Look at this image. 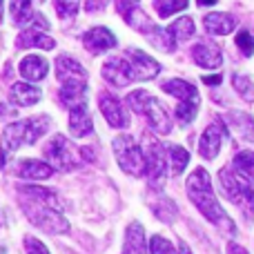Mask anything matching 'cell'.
<instances>
[{"label":"cell","instance_id":"obj_1","mask_svg":"<svg viewBox=\"0 0 254 254\" xmlns=\"http://www.w3.org/2000/svg\"><path fill=\"white\" fill-rule=\"evenodd\" d=\"M188 196L210 223L219 225V228H225L228 232H234V230H237L232 223V219L225 214V210L219 205V201H216L210 174H207L203 167H196V170L188 176Z\"/></svg>","mask_w":254,"mask_h":254},{"label":"cell","instance_id":"obj_2","mask_svg":"<svg viewBox=\"0 0 254 254\" xmlns=\"http://www.w3.org/2000/svg\"><path fill=\"white\" fill-rule=\"evenodd\" d=\"M47 129H49V119L45 114H38V116H34V119L16 121V123L4 127L2 149L4 152H16L22 145H34Z\"/></svg>","mask_w":254,"mask_h":254},{"label":"cell","instance_id":"obj_3","mask_svg":"<svg viewBox=\"0 0 254 254\" xmlns=\"http://www.w3.org/2000/svg\"><path fill=\"white\" fill-rule=\"evenodd\" d=\"M127 105L131 107V112L143 114L154 131H158V134H170L172 131L170 112H167L152 94L143 92V89H136V92H131L129 96H127Z\"/></svg>","mask_w":254,"mask_h":254},{"label":"cell","instance_id":"obj_4","mask_svg":"<svg viewBox=\"0 0 254 254\" xmlns=\"http://www.w3.org/2000/svg\"><path fill=\"white\" fill-rule=\"evenodd\" d=\"M22 212L27 214V219L40 228L47 234H65L69 232V223L65 221V216L61 214V210L49 207L47 203L36 201V198L22 196Z\"/></svg>","mask_w":254,"mask_h":254},{"label":"cell","instance_id":"obj_5","mask_svg":"<svg viewBox=\"0 0 254 254\" xmlns=\"http://www.w3.org/2000/svg\"><path fill=\"white\" fill-rule=\"evenodd\" d=\"M219 183L230 201L237 203L239 207H243L248 214H254V185L243 181L230 165L219 172Z\"/></svg>","mask_w":254,"mask_h":254},{"label":"cell","instance_id":"obj_6","mask_svg":"<svg viewBox=\"0 0 254 254\" xmlns=\"http://www.w3.org/2000/svg\"><path fill=\"white\" fill-rule=\"evenodd\" d=\"M114 154H116V161H119L123 172H127V174H131V176H145L143 149L134 143L131 136L123 134L114 140Z\"/></svg>","mask_w":254,"mask_h":254},{"label":"cell","instance_id":"obj_7","mask_svg":"<svg viewBox=\"0 0 254 254\" xmlns=\"http://www.w3.org/2000/svg\"><path fill=\"white\" fill-rule=\"evenodd\" d=\"M45 156H47L49 161H52V165L58 167V170H74L80 161L78 149H76L63 134H56L47 145H45Z\"/></svg>","mask_w":254,"mask_h":254},{"label":"cell","instance_id":"obj_8","mask_svg":"<svg viewBox=\"0 0 254 254\" xmlns=\"http://www.w3.org/2000/svg\"><path fill=\"white\" fill-rule=\"evenodd\" d=\"M143 156H145V174L152 181H158L167 172V152L156 138L145 136L143 138Z\"/></svg>","mask_w":254,"mask_h":254},{"label":"cell","instance_id":"obj_9","mask_svg":"<svg viewBox=\"0 0 254 254\" xmlns=\"http://www.w3.org/2000/svg\"><path fill=\"white\" fill-rule=\"evenodd\" d=\"M223 138H225V125L221 121L207 125L201 140H198V154L203 158H210V161L216 158V154L221 152V145H223Z\"/></svg>","mask_w":254,"mask_h":254},{"label":"cell","instance_id":"obj_10","mask_svg":"<svg viewBox=\"0 0 254 254\" xmlns=\"http://www.w3.org/2000/svg\"><path fill=\"white\" fill-rule=\"evenodd\" d=\"M98 107H101L103 116H105V121L112 127L123 129V127L129 125V119H127V114H125L123 105H121V101L116 96H112L110 92H101V96H98Z\"/></svg>","mask_w":254,"mask_h":254},{"label":"cell","instance_id":"obj_11","mask_svg":"<svg viewBox=\"0 0 254 254\" xmlns=\"http://www.w3.org/2000/svg\"><path fill=\"white\" fill-rule=\"evenodd\" d=\"M127 58H129L134 80H149L154 76H158V71H161V65L140 49H127Z\"/></svg>","mask_w":254,"mask_h":254},{"label":"cell","instance_id":"obj_12","mask_svg":"<svg viewBox=\"0 0 254 254\" xmlns=\"http://www.w3.org/2000/svg\"><path fill=\"white\" fill-rule=\"evenodd\" d=\"M103 78L107 83L116 85V87H125L134 80V74H131V65L125 58H110V61L103 65Z\"/></svg>","mask_w":254,"mask_h":254},{"label":"cell","instance_id":"obj_13","mask_svg":"<svg viewBox=\"0 0 254 254\" xmlns=\"http://www.w3.org/2000/svg\"><path fill=\"white\" fill-rule=\"evenodd\" d=\"M192 58L196 65L205 67V69H216L223 63V54H221V47L212 40H201L192 47Z\"/></svg>","mask_w":254,"mask_h":254},{"label":"cell","instance_id":"obj_14","mask_svg":"<svg viewBox=\"0 0 254 254\" xmlns=\"http://www.w3.org/2000/svg\"><path fill=\"white\" fill-rule=\"evenodd\" d=\"M56 76L63 83H87V71L83 69L78 61L69 56H58L56 58Z\"/></svg>","mask_w":254,"mask_h":254},{"label":"cell","instance_id":"obj_15","mask_svg":"<svg viewBox=\"0 0 254 254\" xmlns=\"http://www.w3.org/2000/svg\"><path fill=\"white\" fill-rule=\"evenodd\" d=\"M83 45H85V49H89L92 54H103L114 47L116 38L107 27H94V29H89L87 34L83 36Z\"/></svg>","mask_w":254,"mask_h":254},{"label":"cell","instance_id":"obj_16","mask_svg":"<svg viewBox=\"0 0 254 254\" xmlns=\"http://www.w3.org/2000/svg\"><path fill=\"white\" fill-rule=\"evenodd\" d=\"M123 254H147V239H145V230L140 223H129L125 230V243Z\"/></svg>","mask_w":254,"mask_h":254},{"label":"cell","instance_id":"obj_17","mask_svg":"<svg viewBox=\"0 0 254 254\" xmlns=\"http://www.w3.org/2000/svg\"><path fill=\"white\" fill-rule=\"evenodd\" d=\"M203 27H205V31L212 36H228L234 31L237 22H234V18L230 16V13L214 11V13H207V16L203 18Z\"/></svg>","mask_w":254,"mask_h":254},{"label":"cell","instance_id":"obj_18","mask_svg":"<svg viewBox=\"0 0 254 254\" xmlns=\"http://www.w3.org/2000/svg\"><path fill=\"white\" fill-rule=\"evenodd\" d=\"M52 165L43 161H34V158H27V161H20L16 165V176L20 179H31V181H43L52 176Z\"/></svg>","mask_w":254,"mask_h":254},{"label":"cell","instance_id":"obj_19","mask_svg":"<svg viewBox=\"0 0 254 254\" xmlns=\"http://www.w3.org/2000/svg\"><path fill=\"white\" fill-rule=\"evenodd\" d=\"M69 131L78 138L83 136H89L94 131V123H92V116L87 112V105H80L69 110Z\"/></svg>","mask_w":254,"mask_h":254},{"label":"cell","instance_id":"obj_20","mask_svg":"<svg viewBox=\"0 0 254 254\" xmlns=\"http://www.w3.org/2000/svg\"><path fill=\"white\" fill-rule=\"evenodd\" d=\"M163 92L179 98V103H198L196 87L192 83H188V80H181V78L167 80V83H163Z\"/></svg>","mask_w":254,"mask_h":254},{"label":"cell","instance_id":"obj_21","mask_svg":"<svg viewBox=\"0 0 254 254\" xmlns=\"http://www.w3.org/2000/svg\"><path fill=\"white\" fill-rule=\"evenodd\" d=\"M16 45L20 49H27V47H40V49H54L56 47V40L52 36H47L43 29H27L18 36Z\"/></svg>","mask_w":254,"mask_h":254},{"label":"cell","instance_id":"obj_22","mask_svg":"<svg viewBox=\"0 0 254 254\" xmlns=\"http://www.w3.org/2000/svg\"><path fill=\"white\" fill-rule=\"evenodd\" d=\"M20 76L27 80H43L49 71V63L43 56H27L20 63Z\"/></svg>","mask_w":254,"mask_h":254},{"label":"cell","instance_id":"obj_23","mask_svg":"<svg viewBox=\"0 0 254 254\" xmlns=\"http://www.w3.org/2000/svg\"><path fill=\"white\" fill-rule=\"evenodd\" d=\"M9 98H11V103H16L20 107H29L40 101V89L29 83H16L9 92Z\"/></svg>","mask_w":254,"mask_h":254},{"label":"cell","instance_id":"obj_24","mask_svg":"<svg viewBox=\"0 0 254 254\" xmlns=\"http://www.w3.org/2000/svg\"><path fill=\"white\" fill-rule=\"evenodd\" d=\"M230 167H232L243 181L254 185V152H237Z\"/></svg>","mask_w":254,"mask_h":254},{"label":"cell","instance_id":"obj_25","mask_svg":"<svg viewBox=\"0 0 254 254\" xmlns=\"http://www.w3.org/2000/svg\"><path fill=\"white\" fill-rule=\"evenodd\" d=\"M228 123L234 127V131H237L243 140H250V143H254V119L250 114L234 112V114L228 116Z\"/></svg>","mask_w":254,"mask_h":254},{"label":"cell","instance_id":"obj_26","mask_svg":"<svg viewBox=\"0 0 254 254\" xmlns=\"http://www.w3.org/2000/svg\"><path fill=\"white\" fill-rule=\"evenodd\" d=\"M149 38H152V43L156 45L158 49H163V52L172 54L176 49V38L172 36L170 27L167 29H158V27H154L152 31H149Z\"/></svg>","mask_w":254,"mask_h":254},{"label":"cell","instance_id":"obj_27","mask_svg":"<svg viewBox=\"0 0 254 254\" xmlns=\"http://www.w3.org/2000/svg\"><path fill=\"white\" fill-rule=\"evenodd\" d=\"M11 18L16 25H27L34 18L31 0H11Z\"/></svg>","mask_w":254,"mask_h":254},{"label":"cell","instance_id":"obj_28","mask_svg":"<svg viewBox=\"0 0 254 254\" xmlns=\"http://www.w3.org/2000/svg\"><path fill=\"white\" fill-rule=\"evenodd\" d=\"M170 161H172V174L179 176L190 163L188 149H183L181 145H170Z\"/></svg>","mask_w":254,"mask_h":254},{"label":"cell","instance_id":"obj_29","mask_svg":"<svg viewBox=\"0 0 254 254\" xmlns=\"http://www.w3.org/2000/svg\"><path fill=\"white\" fill-rule=\"evenodd\" d=\"M170 31H172V36L176 38V43H179V40L192 38V34H194V22H192V18H188V16L179 18L174 25H170Z\"/></svg>","mask_w":254,"mask_h":254},{"label":"cell","instance_id":"obj_30","mask_svg":"<svg viewBox=\"0 0 254 254\" xmlns=\"http://www.w3.org/2000/svg\"><path fill=\"white\" fill-rule=\"evenodd\" d=\"M188 7V0H154V9L161 18H167V16H174L176 11Z\"/></svg>","mask_w":254,"mask_h":254},{"label":"cell","instance_id":"obj_31","mask_svg":"<svg viewBox=\"0 0 254 254\" xmlns=\"http://www.w3.org/2000/svg\"><path fill=\"white\" fill-rule=\"evenodd\" d=\"M152 210H154V214H156L161 221H165V223L174 221V216H176V205H174V201H170V198H165V196L158 198V201L152 205Z\"/></svg>","mask_w":254,"mask_h":254},{"label":"cell","instance_id":"obj_32","mask_svg":"<svg viewBox=\"0 0 254 254\" xmlns=\"http://www.w3.org/2000/svg\"><path fill=\"white\" fill-rule=\"evenodd\" d=\"M234 89L241 94L243 101H248V103L254 101V83L248 78V76H243V74L234 76Z\"/></svg>","mask_w":254,"mask_h":254},{"label":"cell","instance_id":"obj_33","mask_svg":"<svg viewBox=\"0 0 254 254\" xmlns=\"http://www.w3.org/2000/svg\"><path fill=\"white\" fill-rule=\"evenodd\" d=\"M56 4V13L67 20V18H74L78 13V7H80V0H54Z\"/></svg>","mask_w":254,"mask_h":254},{"label":"cell","instance_id":"obj_34","mask_svg":"<svg viewBox=\"0 0 254 254\" xmlns=\"http://www.w3.org/2000/svg\"><path fill=\"white\" fill-rule=\"evenodd\" d=\"M149 250H152V254H176L172 241H167V239L161 237V234L149 239Z\"/></svg>","mask_w":254,"mask_h":254},{"label":"cell","instance_id":"obj_35","mask_svg":"<svg viewBox=\"0 0 254 254\" xmlns=\"http://www.w3.org/2000/svg\"><path fill=\"white\" fill-rule=\"evenodd\" d=\"M138 2L140 0H116V9H119V13L125 18V22H129L131 16L138 11Z\"/></svg>","mask_w":254,"mask_h":254},{"label":"cell","instance_id":"obj_36","mask_svg":"<svg viewBox=\"0 0 254 254\" xmlns=\"http://www.w3.org/2000/svg\"><path fill=\"white\" fill-rule=\"evenodd\" d=\"M237 47L243 52V56H252L254 54V36L250 34V31H239Z\"/></svg>","mask_w":254,"mask_h":254},{"label":"cell","instance_id":"obj_37","mask_svg":"<svg viewBox=\"0 0 254 254\" xmlns=\"http://www.w3.org/2000/svg\"><path fill=\"white\" fill-rule=\"evenodd\" d=\"M25 250L27 254H49V250L34 237H25Z\"/></svg>","mask_w":254,"mask_h":254},{"label":"cell","instance_id":"obj_38","mask_svg":"<svg viewBox=\"0 0 254 254\" xmlns=\"http://www.w3.org/2000/svg\"><path fill=\"white\" fill-rule=\"evenodd\" d=\"M228 254H248V250L243 246H239V243H228Z\"/></svg>","mask_w":254,"mask_h":254},{"label":"cell","instance_id":"obj_39","mask_svg":"<svg viewBox=\"0 0 254 254\" xmlns=\"http://www.w3.org/2000/svg\"><path fill=\"white\" fill-rule=\"evenodd\" d=\"M203 83H205V85H219L221 83V76H205V78H203Z\"/></svg>","mask_w":254,"mask_h":254},{"label":"cell","instance_id":"obj_40","mask_svg":"<svg viewBox=\"0 0 254 254\" xmlns=\"http://www.w3.org/2000/svg\"><path fill=\"white\" fill-rule=\"evenodd\" d=\"M179 254H192V250H190V246H188L185 241L179 246Z\"/></svg>","mask_w":254,"mask_h":254},{"label":"cell","instance_id":"obj_41","mask_svg":"<svg viewBox=\"0 0 254 254\" xmlns=\"http://www.w3.org/2000/svg\"><path fill=\"white\" fill-rule=\"evenodd\" d=\"M201 7H212V4H216V0H196Z\"/></svg>","mask_w":254,"mask_h":254},{"label":"cell","instance_id":"obj_42","mask_svg":"<svg viewBox=\"0 0 254 254\" xmlns=\"http://www.w3.org/2000/svg\"><path fill=\"white\" fill-rule=\"evenodd\" d=\"M2 4H4V0H0V22H2Z\"/></svg>","mask_w":254,"mask_h":254},{"label":"cell","instance_id":"obj_43","mask_svg":"<svg viewBox=\"0 0 254 254\" xmlns=\"http://www.w3.org/2000/svg\"><path fill=\"white\" fill-rule=\"evenodd\" d=\"M2 165H4V156H2V152H0V170H2Z\"/></svg>","mask_w":254,"mask_h":254}]
</instances>
